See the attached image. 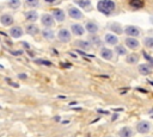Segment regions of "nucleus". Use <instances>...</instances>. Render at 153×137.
Here are the masks:
<instances>
[{
  "label": "nucleus",
  "instance_id": "f03ea898",
  "mask_svg": "<svg viewBox=\"0 0 153 137\" xmlns=\"http://www.w3.org/2000/svg\"><path fill=\"white\" fill-rule=\"evenodd\" d=\"M136 131L139 133H148L151 131V123L147 120H141L136 124Z\"/></svg>",
  "mask_w": 153,
  "mask_h": 137
},
{
  "label": "nucleus",
  "instance_id": "393cba45",
  "mask_svg": "<svg viewBox=\"0 0 153 137\" xmlns=\"http://www.w3.org/2000/svg\"><path fill=\"white\" fill-rule=\"evenodd\" d=\"M115 52H116L117 55L122 56V55H126V54H127V49H126L123 45L117 44V45H115Z\"/></svg>",
  "mask_w": 153,
  "mask_h": 137
},
{
  "label": "nucleus",
  "instance_id": "c9c22d12",
  "mask_svg": "<svg viewBox=\"0 0 153 137\" xmlns=\"http://www.w3.org/2000/svg\"><path fill=\"white\" fill-rule=\"evenodd\" d=\"M19 79H26V74H18Z\"/></svg>",
  "mask_w": 153,
  "mask_h": 137
},
{
  "label": "nucleus",
  "instance_id": "f3484780",
  "mask_svg": "<svg viewBox=\"0 0 153 137\" xmlns=\"http://www.w3.org/2000/svg\"><path fill=\"white\" fill-rule=\"evenodd\" d=\"M104 39H105V42H106L108 44H110V45H115V44H117V42H118V38H117L115 35H111V33H106L105 37H104Z\"/></svg>",
  "mask_w": 153,
  "mask_h": 137
},
{
  "label": "nucleus",
  "instance_id": "a878e982",
  "mask_svg": "<svg viewBox=\"0 0 153 137\" xmlns=\"http://www.w3.org/2000/svg\"><path fill=\"white\" fill-rule=\"evenodd\" d=\"M129 5L131 6V7H134V8H141V7H143V1L142 0H130L129 1Z\"/></svg>",
  "mask_w": 153,
  "mask_h": 137
},
{
  "label": "nucleus",
  "instance_id": "a211bd4d",
  "mask_svg": "<svg viewBox=\"0 0 153 137\" xmlns=\"http://www.w3.org/2000/svg\"><path fill=\"white\" fill-rule=\"evenodd\" d=\"M90 44H91V43L87 42V41H76V42L74 43L75 46H78V48H80V49H82V50H90V49H91V45H90Z\"/></svg>",
  "mask_w": 153,
  "mask_h": 137
},
{
  "label": "nucleus",
  "instance_id": "79ce46f5",
  "mask_svg": "<svg viewBox=\"0 0 153 137\" xmlns=\"http://www.w3.org/2000/svg\"><path fill=\"white\" fill-rule=\"evenodd\" d=\"M29 56H30V57H33V56H35V54H33V52H29Z\"/></svg>",
  "mask_w": 153,
  "mask_h": 137
},
{
  "label": "nucleus",
  "instance_id": "4be33fe9",
  "mask_svg": "<svg viewBox=\"0 0 153 137\" xmlns=\"http://www.w3.org/2000/svg\"><path fill=\"white\" fill-rule=\"evenodd\" d=\"M74 2L80 6L81 8H87L90 10V6H91V1L90 0H74Z\"/></svg>",
  "mask_w": 153,
  "mask_h": 137
},
{
  "label": "nucleus",
  "instance_id": "aec40b11",
  "mask_svg": "<svg viewBox=\"0 0 153 137\" xmlns=\"http://www.w3.org/2000/svg\"><path fill=\"white\" fill-rule=\"evenodd\" d=\"M126 61L129 64H135V63L139 62V55L137 54H129V55H127Z\"/></svg>",
  "mask_w": 153,
  "mask_h": 137
},
{
  "label": "nucleus",
  "instance_id": "6e6552de",
  "mask_svg": "<svg viewBox=\"0 0 153 137\" xmlns=\"http://www.w3.org/2000/svg\"><path fill=\"white\" fill-rule=\"evenodd\" d=\"M68 14H69V17L71 18H73V19H81L82 18V13L76 8V7H69L68 8Z\"/></svg>",
  "mask_w": 153,
  "mask_h": 137
},
{
  "label": "nucleus",
  "instance_id": "ea45409f",
  "mask_svg": "<svg viewBox=\"0 0 153 137\" xmlns=\"http://www.w3.org/2000/svg\"><path fill=\"white\" fill-rule=\"evenodd\" d=\"M78 104V101H72V102H69V105H76Z\"/></svg>",
  "mask_w": 153,
  "mask_h": 137
},
{
  "label": "nucleus",
  "instance_id": "ddd939ff",
  "mask_svg": "<svg viewBox=\"0 0 153 137\" xmlns=\"http://www.w3.org/2000/svg\"><path fill=\"white\" fill-rule=\"evenodd\" d=\"M85 29L86 31H88L90 33H96L98 31V25L94 21H87L85 24Z\"/></svg>",
  "mask_w": 153,
  "mask_h": 137
},
{
  "label": "nucleus",
  "instance_id": "39448f33",
  "mask_svg": "<svg viewBox=\"0 0 153 137\" xmlns=\"http://www.w3.org/2000/svg\"><path fill=\"white\" fill-rule=\"evenodd\" d=\"M41 23H42V25H44L45 27H51V26L54 25V18H53V15L45 13V14L42 15Z\"/></svg>",
  "mask_w": 153,
  "mask_h": 137
},
{
  "label": "nucleus",
  "instance_id": "c756f323",
  "mask_svg": "<svg viewBox=\"0 0 153 137\" xmlns=\"http://www.w3.org/2000/svg\"><path fill=\"white\" fill-rule=\"evenodd\" d=\"M35 62L36 63H38V64H43V66H48V67H50L53 63L50 62V61H47V60H42V58H37V60H35Z\"/></svg>",
  "mask_w": 153,
  "mask_h": 137
},
{
  "label": "nucleus",
  "instance_id": "dca6fc26",
  "mask_svg": "<svg viewBox=\"0 0 153 137\" xmlns=\"http://www.w3.org/2000/svg\"><path fill=\"white\" fill-rule=\"evenodd\" d=\"M24 17H25V19L29 20V21H35V20H37V18H38V13H37L36 11H29V12H25V13H24Z\"/></svg>",
  "mask_w": 153,
  "mask_h": 137
},
{
  "label": "nucleus",
  "instance_id": "9b49d317",
  "mask_svg": "<svg viewBox=\"0 0 153 137\" xmlns=\"http://www.w3.org/2000/svg\"><path fill=\"white\" fill-rule=\"evenodd\" d=\"M25 31H26V33H29L30 36H35V35H37V33L39 32V29H38V26L35 25V24H29V25H26Z\"/></svg>",
  "mask_w": 153,
  "mask_h": 137
},
{
  "label": "nucleus",
  "instance_id": "e433bc0d",
  "mask_svg": "<svg viewBox=\"0 0 153 137\" xmlns=\"http://www.w3.org/2000/svg\"><path fill=\"white\" fill-rule=\"evenodd\" d=\"M136 89H137V91H140V92H142V93H147V91H146V89H142V88H139V87H137Z\"/></svg>",
  "mask_w": 153,
  "mask_h": 137
},
{
  "label": "nucleus",
  "instance_id": "de8ad7c7",
  "mask_svg": "<svg viewBox=\"0 0 153 137\" xmlns=\"http://www.w3.org/2000/svg\"><path fill=\"white\" fill-rule=\"evenodd\" d=\"M152 117H153V116H152Z\"/></svg>",
  "mask_w": 153,
  "mask_h": 137
},
{
  "label": "nucleus",
  "instance_id": "6ab92c4d",
  "mask_svg": "<svg viewBox=\"0 0 153 137\" xmlns=\"http://www.w3.org/2000/svg\"><path fill=\"white\" fill-rule=\"evenodd\" d=\"M109 27H110V30H112L116 35H121V33L123 32V29H122V26H121L118 23H111V24H109Z\"/></svg>",
  "mask_w": 153,
  "mask_h": 137
},
{
  "label": "nucleus",
  "instance_id": "473e14b6",
  "mask_svg": "<svg viewBox=\"0 0 153 137\" xmlns=\"http://www.w3.org/2000/svg\"><path fill=\"white\" fill-rule=\"evenodd\" d=\"M20 44H22V45H23V46H24V48H25V49H27V50H29V49H30V44H29V43H27V42H22V43H20Z\"/></svg>",
  "mask_w": 153,
  "mask_h": 137
},
{
  "label": "nucleus",
  "instance_id": "1a4fd4ad",
  "mask_svg": "<svg viewBox=\"0 0 153 137\" xmlns=\"http://www.w3.org/2000/svg\"><path fill=\"white\" fill-rule=\"evenodd\" d=\"M53 18L57 21H63L65 20V12L60 8H54L53 10Z\"/></svg>",
  "mask_w": 153,
  "mask_h": 137
},
{
  "label": "nucleus",
  "instance_id": "cd10ccee",
  "mask_svg": "<svg viewBox=\"0 0 153 137\" xmlns=\"http://www.w3.org/2000/svg\"><path fill=\"white\" fill-rule=\"evenodd\" d=\"M143 45L147 49H153V37H146L143 39Z\"/></svg>",
  "mask_w": 153,
  "mask_h": 137
},
{
  "label": "nucleus",
  "instance_id": "f704fd0d",
  "mask_svg": "<svg viewBox=\"0 0 153 137\" xmlns=\"http://www.w3.org/2000/svg\"><path fill=\"white\" fill-rule=\"evenodd\" d=\"M61 66L65 67V68H66V67H67V68H71V64H69L68 62H67V63H66V62H61Z\"/></svg>",
  "mask_w": 153,
  "mask_h": 137
},
{
  "label": "nucleus",
  "instance_id": "37998d69",
  "mask_svg": "<svg viewBox=\"0 0 153 137\" xmlns=\"http://www.w3.org/2000/svg\"><path fill=\"white\" fill-rule=\"evenodd\" d=\"M44 1H47V2H49V4H51V2H54L55 0H44Z\"/></svg>",
  "mask_w": 153,
  "mask_h": 137
},
{
  "label": "nucleus",
  "instance_id": "2f4dec72",
  "mask_svg": "<svg viewBox=\"0 0 153 137\" xmlns=\"http://www.w3.org/2000/svg\"><path fill=\"white\" fill-rule=\"evenodd\" d=\"M11 54H12L13 56H20V55L23 54V51H22V50H14V51H11Z\"/></svg>",
  "mask_w": 153,
  "mask_h": 137
},
{
  "label": "nucleus",
  "instance_id": "58836bf2",
  "mask_svg": "<svg viewBox=\"0 0 153 137\" xmlns=\"http://www.w3.org/2000/svg\"><path fill=\"white\" fill-rule=\"evenodd\" d=\"M114 111H116V112H121V111H123V108H114Z\"/></svg>",
  "mask_w": 153,
  "mask_h": 137
},
{
  "label": "nucleus",
  "instance_id": "a19ab883",
  "mask_svg": "<svg viewBox=\"0 0 153 137\" xmlns=\"http://www.w3.org/2000/svg\"><path fill=\"white\" fill-rule=\"evenodd\" d=\"M117 117H118L117 114H114V116H112V120H115V119H117Z\"/></svg>",
  "mask_w": 153,
  "mask_h": 137
},
{
  "label": "nucleus",
  "instance_id": "2eb2a0df",
  "mask_svg": "<svg viewBox=\"0 0 153 137\" xmlns=\"http://www.w3.org/2000/svg\"><path fill=\"white\" fill-rule=\"evenodd\" d=\"M99 54H100V57L104 60H111L112 58V51L108 48H102Z\"/></svg>",
  "mask_w": 153,
  "mask_h": 137
},
{
  "label": "nucleus",
  "instance_id": "20e7f679",
  "mask_svg": "<svg viewBox=\"0 0 153 137\" xmlns=\"http://www.w3.org/2000/svg\"><path fill=\"white\" fill-rule=\"evenodd\" d=\"M124 43H126L127 48H129V49H131V50H135V49H137V48L140 46L139 41L135 39L134 37H127V38L124 39Z\"/></svg>",
  "mask_w": 153,
  "mask_h": 137
},
{
  "label": "nucleus",
  "instance_id": "0eeeda50",
  "mask_svg": "<svg viewBox=\"0 0 153 137\" xmlns=\"http://www.w3.org/2000/svg\"><path fill=\"white\" fill-rule=\"evenodd\" d=\"M0 23L4 25V26H10L13 24V17L8 13H4L1 17H0Z\"/></svg>",
  "mask_w": 153,
  "mask_h": 137
},
{
  "label": "nucleus",
  "instance_id": "bb28decb",
  "mask_svg": "<svg viewBox=\"0 0 153 137\" xmlns=\"http://www.w3.org/2000/svg\"><path fill=\"white\" fill-rule=\"evenodd\" d=\"M7 5H8L10 8H12V10H17V8L20 6V0H8Z\"/></svg>",
  "mask_w": 153,
  "mask_h": 137
},
{
  "label": "nucleus",
  "instance_id": "5701e85b",
  "mask_svg": "<svg viewBox=\"0 0 153 137\" xmlns=\"http://www.w3.org/2000/svg\"><path fill=\"white\" fill-rule=\"evenodd\" d=\"M139 73L142 75H148L151 74V68L148 64H140L139 66Z\"/></svg>",
  "mask_w": 153,
  "mask_h": 137
},
{
  "label": "nucleus",
  "instance_id": "9d476101",
  "mask_svg": "<svg viewBox=\"0 0 153 137\" xmlns=\"http://www.w3.org/2000/svg\"><path fill=\"white\" fill-rule=\"evenodd\" d=\"M10 35L13 38H19L23 36V29L20 26H13L10 29Z\"/></svg>",
  "mask_w": 153,
  "mask_h": 137
},
{
  "label": "nucleus",
  "instance_id": "f8f14e48",
  "mask_svg": "<svg viewBox=\"0 0 153 137\" xmlns=\"http://www.w3.org/2000/svg\"><path fill=\"white\" fill-rule=\"evenodd\" d=\"M118 136H120V137H131V136H133V130H131V127H129V126L122 127V129L118 131Z\"/></svg>",
  "mask_w": 153,
  "mask_h": 137
},
{
  "label": "nucleus",
  "instance_id": "412c9836",
  "mask_svg": "<svg viewBox=\"0 0 153 137\" xmlns=\"http://www.w3.org/2000/svg\"><path fill=\"white\" fill-rule=\"evenodd\" d=\"M88 42L91 44H94L96 46H100L102 45V41L97 35H90L88 36Z\"/></svg>",
  "mask_w": 153,
  "mask_h": 137
},
{
  "label": "nucleus",
  "instance_id": "72a5a7b5",
  "mask_svg": "<svg viewBox=\"0 0 153 137\" xmlns=\"http://www.w3.org/2000/svg\"><path fill=\"white\" fill-rule=\"evenodd\" d=\"M97 112L100 113V114H109V111H104V110H100V108H98Z\"/></svg>",
  "mask_w": 153,
  "mask_h": 137
},
{
  "label": "nucleus",
  "instance_id": "4c0bfd02",
  "mask_svg": "<svg viewBox=\"0 0 153 137\" xmlns=\"http://www.w3.org/2000/svg\"><path fill=\"white\" fill-rule=\"evenodd\" d=\"M54 120H55V122H60V117H59V116L54 117Z\"/></svg>",
  "mask_w": 153,
  "mask_h": 137
},
{
  "label": "nucleus",
  "instance_id": "7c9ffc66",
  "mask_svg": "<svg viewBox=\"0 0 153 137\" xmlns=\"http://www.w3.org/2000/svg\"><path fill=\"white\" fill-rule=\"evenodd\" d=\"M141 54L143 55V57H145V58H146L147 61H149V62H153V57H151V56H149V55H148L147 52H145V51H142Z\"/></svg>",
  "mask_w": 153,
  "mask_h": 137
},
{
  "label": "nucleus",
  "instance_id": "b1692460",
  "mask_svg": "<svg viewBox=\"0 0 153 137\" xmlns=\"http://www.w3.org/2000/svg\"><path fill=\"white\" fill-rule=\"evenodd\" d=\"M42 35H43V37H44L45 39H54V37H55L54 32H53L51 30H49V29L43 30V31H42Z\"/></svg>",
  "mask_w": 153,
  "mask_h": 137
},
{
  "label": "nucleus",
  "instance_id": "c03bdc74",
  "mask_svg": "<svg viewBox=\"0 0 153 137\" xmlns=\"http://www.w3.org/2000/svg\"><path fill=\"white\" fill-rule=\"evenodd\" d=\"M149 67H152V68H153V62H151V63H149Z\"/></svg>",
  "mask_w": 153,
  "mask_h": 137
},
{
  "label": "nucleus",
  "instance_id": "49530a36",
  "mask_svg": "<svg viewBox=\"0 0 153 137\" xmlns=\"http://www.w3.org/2000/svg\"><path fill=\"white\" fill-rule=\"evenodd\" d=\"M2 68H4V67H2V66H0V69H2Z\"/></svg>",
  "mask_w": 153,
  "mask_h": 137
},
{
  "label": "nucleus",
  "instance_id": "423d86ee",
  "mask_svg": "<svg viewBox=\"0 0 153 137\" xmlns=\"http://www.w3.org/2000/svg\"><path fill=\"white\" fill-rule=\"evenodd\" d=\"M124 32H126V35H128L129 37H137V36H140V30H139V27L131 26V25L127 26V27L124 29Z\"/></svg>",
  "mask_w": 153,
  "mask_h": 137
},
{
  "label": "nucleus",
  "instance_id": "7ed1b4c3",
  "mask_svg": "<svg viewBox=\"0 0 153 137\" xmlns=\"http://www.w3.org/2000/svg\"><path fill=\"white\" fill-rule=\"evenodd\" d=\"M57 38H59L61 42L67 43V42L71 41V33H69V31H68L67 29H61V30L57 32Z\"/></svg>",
  "mask_w": 153,
  "mask_h": 137
},
{
  "label": "nucleus",
  "instance_id": "4468645a",
  "mask_svg": "<svg viewBox=\"0 0 153 137\" xmlns=\"http://www.w3.org/2000/svg\"><path fill=\"white\" fill-rule=\"evenodd\" d=\"M71 29H72L73 35H75V36H82L84 35V27L80 24H73Z\"/></svg>",
  "mask_w": 153,
  "mask_h": 137
},
{
  "label": "nucleus",
  "instance_id": "f257e3e1",
  "mask_svg": "<svg viewBox=\"0 0 153 137\" xmlns=\"http://www.w3.org/2000/svg\"><path fill=\"white\" fill-rule=\"evenodd\" d=\"M115 7H116V5L111 0H99L98 4H97L98 11L102 12L103 14H105V15L111 14L115 11Z\"/></svg>",
  "mask_w": 153,
  "mask_h": 137
},
{
  "label": "nucleus",
  "instance_id": "c85d7f7f",
  "mask_svg": "<svg viewBox=\"0 0 153 137\" xmlns=\"http://www.w3.org/2000/svg\"><path fill=\"white\" fill-rule=\"evenodd\" d=\"M25 5L27 7H37L39 5V0H25Z\"/></svg>",
  "mask_w": 153,
  "mask_h": 137
},
{
  "label": "nucleus",
  "instance_id": "a18cd8bd",
  "mask_svg": "<svg viewBox=\"0 0 153 137\" xmlns=\"http://www.w3.org/2000/svg\"><path fill=\"white\" fill-rule=\"evenodd\" d=\"M148 82H149V83H151V85L153 86V81H148Z\"/></svg>",
  "mask_w": 153,
  "mask_h": 137
}]
</instances>
